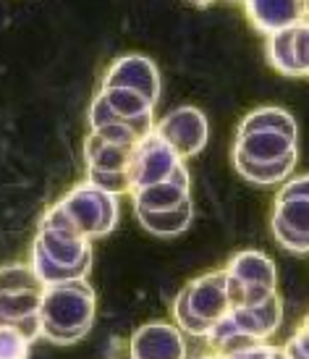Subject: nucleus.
<instances>
[{"label":"nucleus","mask_w":309,"mask_h":359,"mask_svg":"<svg viewBox=\"0 0 309 359\" xmlns=\"http://www.w3.org/2000/svg\"><path fill=\"white\" fill-rule=\"evenodd\" d=\"M296 163H299V150L280 160H273V163H257V160L233 155V168L239 170L241 179H247L249 184H257V187H278L283 181H289Z\"/></svg>","instance_id":"15"},{"label":"nucleus","mask_w":309,"mask_h":359,"mask_svg":"<svg viewBox=\"0 0 309 359\" xmlns=\"http://www.w3.org/2000/svg\"><path fill=\"white\" fill-rule=\"evenodd\" d=\"M19 291H45V283L34 273L32 262L0 265V294H19Z\"/></svg>","instance_id":"22"},{"label":"nucleus","mask_w":309,"mask_h":359,"mask_svg":"<svg viewBox=\"0 0 309 359\" xmlns=\"http://www.w3.org/2000/svg\"><path fill=\"white\" fill-rule=\"evenodd\" d=\"M280 351V346H270V344H254V346H247V349L236 351L226 359H273Z\"/></svg>","instance_id":"29"},{"label":"nucleus","mask_w":309,"mask_h":359,"mask_svg":"<svg viewBox=\"0 0 309 359\" xmlns=\"http://www.w3.org/2000/svg\"><path fill=\"white\" fill-rule=\"evenodd\" d=\"M131 359H186L184 330L170 323L142 325L131 336Z\"/></svg>","instance_id":"9"},{"label":"nucleus","mask_w":309,"mask_h":359,"mask_svg":"<svg viewBox=\"0 0 309 359\" xmlns=\"http://www.w3.org/2000/svg\"><path fill=\"white\" fill-rule=\"evenodd\" d=\"M294 34H296V27L268 34V40H265V58H268V63L278 74L289 76V79H301L299 63H296V50H294Z\"/></svg>","instance_id":"18"},{"label":"nucleus","mask_w":309,"mask_h":359,"mask_svg":"<svg viewBox=\"0 0 309 359\" xmlns=\"http://www.w3.org/2000/svg\"><path fill=\"white\" fill-rule=\"evenodd\" d=\"M270 226H273L275 241L286 252L309 255V200L304 197L275 200Z\"/></svg>","instance_id":"8"},{"label":"nucleus","mask_w":309,"mask_h":359,"mask_svg":"<svg viewBox=\"0 0 309 359\" xmlns=\"http://www.w3.org/2000/svg\"><path fill=\"white\" fill-rule=\"evenodd\" d=\"M189 3H194V6H210V0H189Z\"/></svg>","instance_id":"30"},{"label":"nucleus","mask_w":309,"mask_h":359,"mask_svg":"<svg viewBox=\"0 0 309 359\" xmlns=\"http://www.w3.org/2000/svg\"><path fill=\"white\" fill-rule=\"evenodd\" d=\"M210 3H215V0H210Z\"/></svg>","instance_id":"35"},{"label":"nucleus","mask_w":309,"mask_h":359,"mask_svg":"<svg viewBox=\"0 0 309 359\" xmlns=\"http://www.w3.org/2000/svg\"><path fill=\"white\" fill-rule=\"evenodd\" d=\"M236 328L244 330L247 336H252L254 341H268L275 330L280 328V320H283V304H280V297L273 294L268 299L257 302V304H241V307H233L228 315Z\"/></svg>","instance_id":"11"},{"label":"nucleus","mask_w":309,"mask_h":359,"mask_svg":"<svg viewBox=\"0 0 309 359\" xmlns=\"http://www.w3.org/2000/svg\"><path fill=\"white\" fill-rule=\"evenodd\" d=\"M100 95L105 97V102L110 105V110L123 121L142 118V116L155 113V105H152L144 95L129 90V87H102Z\"/></svg>","instance_id":"20"},{"label":"nucleus","mask_w":309,"mask_h":359,"mask_svg":"<svg viewBox=\"0 0 309 359\" xmlns=\"http://www.w3.org/2000/svg\"><path fill=\"white\" fill-rule=\"evenodd\" d=\"M304 3H307V19H309V0H304Z\"/></svg>","instance_id":"33"},{"label":"nucleus","mask_w":309,"mask_h":359,"mask_svg":"<svg viewBox=\"0 0 309 359\" xmlns=\"http://www.w3.org/2000/svg\"><path fill=\"white\" fill-rule=\"evenodd\" d=\"M87 181L110 191V194H131V179L129 170H100V168H87Z\"/></svg>","instance_id":"25"},{"label":"nucleus","mask_w":309,"mask_h":359,"mask_svg":"<svg viewBox=\"0 0 309 359\" xmlns=\"http://www.w3.org/2000/svg\"><path fill=\"white\" fill-rule=\"evenodd\" d=\"M247 19L252 27L262 32L265 37L273 32L296 27L307 19V3L304 0H241Z\"/></svg>","instance_id":"10"},{"label":"nucleus","mask_w":309,"mask_h":359,"mask_svg":"<svg viewBox=\"0 0 309 359\" xmlns=\"http://www.w3.org/2000/svg\"><path fill=\"white\" fill-rule=\"evenodd\" d=\"M58 202L69 210V215L79 226V231L84 233L87 241L108 236L110 231L116 229V223H118V194H110V191L90 184L87 179L76 184L69 194H63Z\"/></svg>","instance_id":"3"},{"label":"nucleus","mask_w":309,"mask_h":359,"mask_svg":"<svg viewBox=\"0 0 309 359\" xmlns=\"http://www.w3.org/2000/svg\"><path fill=\"white\" fill-rule=\"evenodd\" d=\"M226 273L244 286V304H257V302L278 294L275 262L257 250H244L233 255L226 265Z\"/></svg>","instance_id":"6"},{"label":"nucleus","mask_w":309,"mask_h":359,"mask_svg":"<svg viewBox=\"0 0 309 359\" xmlns=\"http://www.w3.org/2000/svg\"><path fill=\"white\" fill-rule=\"evenodd\" d=\"M32 341L16 325H0V359H29Z\"/></svg>","instance_id":"24"},{"label":"nucleus","mask_w":309,"mask_h":359,"mask_svg":"<svg viewBox=\"0 0 309 359\" xmlns=\"http://www.w3.org/2000/svg\"><path fill=\"white\" fill-rule=\"evenodd\" d=\"M294 50H296V63H299L301 76H309V19H304L301 24H296Z\"/></svg>","instance_id":"26"},{"label":"nucleus","mask_w":309,"mask_h":359,"mask_svg":"<svg viewBox=\"0 0 309 359\" xmlns=\"http://www.w3.org/2000/svg\"><path fill=\"white\" fill-rule=\"evenodd\" d=\"M233 304L228 297V273L226 268L215 273H205L194 278L179 291L173 302V315L176 325L189 336H202L207 333L218 320L228 318Z\"/></svg>","instance_id":"2"},{"label":"nucleus","mask_w":309,"mask_h":359,"mask_svg":"<svg viewBox=\"0 0 309 359\" xmlns=\"http://www.w3.org/2000/svg\"><path fill=\"white\" fill-rule=\"evenodd\" d=\"M205 341H207V346L215 351L218 357H231V354L247 349V346L259 344V341H254L252 336H247L244 330L236 328V323L231 318L218 320V323L205 333Z\"/></svg>","instance_id":"19"},{"label":"nucleus","mask_w":309,"mask_h":359,"mask_svg":"<svg viewBox=\"0 0 309 359\" xmlns=\"http://www.w3.org/2000/svg\"><path fill=\"white\" fill-rule=\"evenodd\" d=\"M40 229L50 231L53 236L66 239V241H87L84 233L79 231V226H76L74 218L69 215V210L63 208L60 202H55L50 210H45V215H42V220H40Z\"/></svg>","instance_id":"23"},{"label":"nucleus","mask_w":309,"mask_h":359,"mask_svg":"<svg viewBox=\"0 0 309 359\" xmlns=\"http://www.w3.org/2000/svg\"><path fill=\"white\" fill-rule=\"evenodd\" d=\"M254 131H275V134H283L289 140L299 142L296 118L291 116L289 110L275 108V105H265V108H257L252 110L249 116H244L236 134H254Z\"/></svg>","instance_id":"17"},{"label":"nucleus","mask_w":309,"mask_h":359,"mask_svg":"<svg viewBox=\"0 0 309 359\" xmlns=\"http://www.w3.org/2000/svg\"><path fill=\"white\" fill-rule=\"evenodd\" d=\"M95 289L87 278L66 280L42 291V336L58 346L81 341L95 323Z\"/></svg>","instance_id":"1"},{"label":"nucleus","mask_w":309,"mask_h":359,"mask_svg":"<svg viewBox=\"0 0 309 359\" xmlns=\"http://www.w3.org/2000/svg\"><path fill=\"white\" fill-rule=\"evenodd\" d=\"M134 147L137 144H113L102 140L97 131H90L84 140V165L100 170H129Z\"/></svg>","instance_id":"16"},{"label":"nucleus","mask_w":309,"mask_h":359,"mask_svg":"<svg viewBox=\"0 0 309 359\" xmlns=\"http://www.w3.org/2000/svg\"><path fill=\"white\" fill-rule=\"evenodd\" d=\"M42 291L0 294V325H21L24 320L40 315Z\"/></svg>","instance_id":"21"},{"label":"nucleus","mask_w":309,"mask_h":359,"mask_svg":"<svg viewBox=\"0 0 309 359\" xmlns=\"http://www.w3.org/2000/svg\"><path fill=\"white\" fill-rule=\"evenodd\" d=\"M289 197H304V200H309V173L280 184V191L275 200H289Z\"/></svg>","instance_id":"28"},{"label":"nucleus","mask_w":309,"mask_h":359,"mask_svg":"<svg viewBox=\"0 0 309 359\" xmlns=\"http://www.w3.org/2000/svg\"><path fill=\"white\" fill-rule=\"evenodd\" d=\"M155 134H158L160 140L168 142L181 160H189L207 147L210 123L207 116L200 108L181 105V108L165 113L155 123Z\"/></svg>","instance_id":"4"},{"label":"nucleus","mask_w":309,"mask_h":359,"mask_svg":"<svg viewBox=\"0 0 309 359\" xmlns=\"http://www.w3.org/2000/svg\"><path fill=\"white\" fill-rule=\"evenodd\" d=\"M299 150V142L289 140L275 131H254V134H236L233 155L257 160V163H273Z\"/></svg>","instance_id":"13"},{"label":"nucleus","mask_w":309,"mask_h":359,"mask_svg":"<svg viewBox=\"0 0 309 359\" xmlns=\"http://www.w3.org/2000/svg\"><path fill=\"white\" fill-rule=\"evenodd\" d=\"M134 215L142 223V229L150 231L152 236H160V239H170V236H179L191 226L194 220V205L191 200L181 202L179 208L170 210H142L134 208Z\"/></svg>","instance_id":"14"},{"label":"nucleus","mask_w":309,"mask_h":359,"mask_svg":"<svg viewBox=\"0 0 309 359\" xmlns=\"http://www.w3.org/2000/svg\"><path fill=\"white\" fill-rule=\"evenodd\" d=\"M189 187V170H186V165H181V168H176V173L170 179L150 184V187H142V189H134L131 191V200H134V208L142 210H170L179 208L181 202L191 200Z\"/></svg>","instance_id":"12"},{"label":"nucleus","mask_w":309,"mask_h":359,"mask_svg":"<svg viewBox=\"0 0 309 359\" xmlns=\"http://www.w3.org/2000/svg\"><path fill=\"white\" fill-rule=\"evenodd\" d=\"M181 165H184V160L176 155V150L152 131L150 137H144L134 147V155H131V163H129L131 191L170 179L176 173V168H181Z\"/></svg>","instance_id":"5"},{"label":"nucleus","mask_w":309,"mask_h":359,"mask_svg":"<svg viewBox=\"0 0 309 359\" xmlns=\"http://www.w3.org/2000/svg\"><path fill=\"white\" fill-rule=\"evenodd\" d=\"M273 359H289V354H286V351L280 349V351H278V354H275V357H273Z\"/></svg>","instance_id":"31"},{"label":"nucleus","mask_w":309,"mask_h":359,"mask_svg":"<svg viewBox=\"0 0 309 359\" xmlns=\"http://www.w3.org/2000/svg\"><path fill=\"white\" fill-rule=\"evenodd\" d=\"M231 3H241V0H231Z\"/></svg>","instance_id":"34"},{"label":"nucleus","mask_w":309,"mask_h":359,"mask_svg":"<svg viewBox=\"0 0 309 359\" xmlns=\"http://www.w3.org/2000/svg\"><path fill=\"white\" fill-rule=\"evenodd\" d=\"M283 351L289 354V359H309V315L296 330V336L283 346Z\"/></svg>","instance_id":"27"},{"label":"nucleus","mask_w":309,"mask_h":359,"mask_svg":"<svg viewBox=\"0 0 309 359\" xmlns=\"http://www.w3.org/2000/svg\"><path fill=\"white\" fill-rule=\"evenodd\" d=\"M102 87H129V90L144 95L152 105L160 100V71L155 60L147 55H121L108 66L105 76H102Z\"/></svg>","instance_id":"7"},{"label":"nucleus","mask_w":309,"mask_h":359,"mask_svg":"<svg viewBox=\"0 0 309 359\" xmlns=\"http://www.w3.org/2000/svg\"><path fill=\"white\" fill-rule=\"evenodd\" d=\"M200 359H226V357H218V354H212V357H200Z\"/></svg>","instance_id":"32"}]
</instances>
